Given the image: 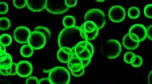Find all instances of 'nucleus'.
Here are the masks:
<instances>
[{
  "label": "nucleus",
  "instance_id": "nucleus-35",
  "mask_svg": "<svg viewBox=\"0 0 152 84\" xmlns=\"http://www.w3.org/2000/svg\"><path fill=\"white\" fill-rule=\"evenodd\" d=\"M84 71H85V68H83L81 69L80 71H75V72H71V74H72L75 77H80L84 74Z\"/></svg>",
  "mask_w": 152,
  "mask_h": 84
},
{
  "label": "nucleus",
  "instance_id": "nucleus-26",
  "mask_svg": "<svg viewBox=\"0 0 152 84\" xmlns=\"http://www.w3.org/2000/svg\"><path fill=\"white\" fill-rule=\"evenodd\" d=\"M34 31L41 32L42 34L45 35V37H47V39H50V32L49 29L44 26H37L34 28Z\"/></svg>",
  "mask_w": 152,
  "mask_h": 84
},
{
  "label": "nucleus",
  "instance_id": "nucleus-32",
  "mask_svg": "<svg viewBox=\"0 0 152 84\" xmlns=\"http://www.w3.org/2000/svg\"><path fill=\"white\" fill-rule=\"evenodd\" d=\"M8 12V4L5 2L0 3V14H5Z\"/></svg>",
  "mask_w": 152,
  "mask_h": 84
},
{
  "label": "nucleus",
  "instance_id": "nucleus-18",
  "mask_svg": "<svg viewBox=\"0 0 152 84\" xmlns=\"http://www.w3.org/2000/svg\"><path fill=\"white\" fill-rule=\"evenodd\" d=\"M81 28L83 29L86 33H91L94 32V30H96L98 29L97 26L93 22V21H85L83 25L81 26Z\"/></svg>",
  "mask_w": 152,
  "mask_h": 84
},
{
  "label": "nucleus",
  "instance_id": "nucleus-24",
  "mask_svg": "<svg viewBox=\"0 0 152 84\" xmlns=\"http://www.w3.org/2000/svg\"><path fill=\"white\" fill-rule=\"evenodd\" d=\"M87 41H83L79 42V44H77V45L75 48V55H78L80 53H82L83 50H85L87 48Z\"/></svg>",
  "mask_w": 152,
  "mask_h": 84
},
{
  "label": "nucleus",
  "instance_id": "nucleus-43",
  "mask_svg": "<svg viewBox=\"0 0 152 84\" xmlns=\"http://www.w3.org/2000/svg\"><path fill=\"white\" fill-rule=\"evenodd\" d=\"M50 71H51V69H50V70H46L45 68H43V71H44V72H46V73H50Z\"/></svg>",
  "mask_w": 152,
  "mask_h": 84
},
{
  "label": "nucleus",
  "instance_id": "nucleus-36",
  "mask_svg": "<svg viewBox=\"0 0 152 84\" xmlns=\"http://www.w3.org/2000/svg\"><path fill=\"white\" fill-rule=\"evenodd\" d=\"M87 49H88V50H89L90 52H91V53L92 55L94 56V46H93V45H92L91 43H90L89 41L87 42Z\"/></svg>",
  "mask_w": 152,
  "mask_h": 84
},
{
  "label": "nucleus",
  "instance_id": "nucleus-31",
  "mask_svg": "<svg viewBox=\"0 0 152 84\" xmlns=\"http://www.w3.org/2000/svg\"><path fill=\"white\" fill-rule=\"evenodd\" d=\"M83 68V66L82 64H73V65L68 66V69L70 72H75V71H80L81 69Z\"/></svg>",
  "mask_w": 152,
  "mask_h": 84
},
{
  "label": "nucleus",
  "instance_id": "nucleus-8",
  "mask_svg": "<svg viewBox=\"0 0 152 84\" xmlns=\"http://www.w3.org/2000/svg\"><path fill=\"white\" fill-rule=\"evenodd\" d=\"M31 32L27 27L18 26L14 31V38L19 44H25L28 42Z\"/></svg>",
  "mask_w": 152,
  "mask_h": 84
},
{
  "label": "nucleus",
  "instance_id": "nucleus-7",
  "mask_svg": "<svg viewBox=\"0 0 152 84\" xmlns=\"http://www.w3.org/2000/svg\"><path fill=\"white\" fill-rule=\"evenodd\" d=\"M109 19L113 22H121L125 19L126 17V11L125 9L121 6H114L110 8L108 12Z\"/></svg>",
  "mask_w": 152,
  "mask_h": 84
},
{
  "label": "nucleus",
  "instance_id": "nucleus-27",
  "mask_svg": "<svg viewBox=\"0 0 152 84\" xmlns=\"http://www.w3.org/2000/svg\"><path fill=\"white\" fill-rule=\"evenodd\" d=\"M142 64V58L140 56L135 55L134 61L132 62L131 66H132L133 68H139V67H141Z\"/></svg>",
  "mask_w": 152,
  "mask_h": 84
},
{
  "label": "nucleus",
  "instance_id": "nucleus-6",
  "mask_svg": "<svg viewBox=\"0 0 152 84\" xmlns=\"http://www.w3.org/2000/svg\"><path fill=\"white\" fill-rule=\"evenodd\" d=\"M122 52V45L117 40H109L107 42V56L109 59H116Z\"/></svg>",
  "mask_w": 152,
  "mask_h": 84
},
{
  "label": "nucleus",
  "instance_id": "nucleus-2",
  "mask_svg": "<svg viewBox=\"0 0 152 84\" xmlns=\"http://www.w3.org/2000/svg\"><path fill=\"white\" fill-rule=\"evenodd\" d=\"M48 79L52 84H69L71 81V75L68 69L63 67H55L51 69Z\"/></svg>",
  "mask_w": 152,
  "mask_h": 84
},
{
  "label": "nucleus",
  "instance_id": "nucleus-29",
  "mask_svg": "<svg viewBox=\"0 0 152 84\" xmlns=\"http://www.w3.org/2000/svg\"><path fill=\"white\" fill-rule=\"evenodd\" d=\"M14 6L18 9H23L26 6V0H14Z\"/></svg>",
  "mask_w": 152,
  "mask_h": 84
},
{
  "label": "nucleus",
  "instance_id": "nucleus-30",
  "mask_svg": "<svg viewBox=\"0 0 152 84\" xmlns=\"http://www.w3.org/2000/svg\"><path fill=\"white\" fill-rule=\"evenodd\" d=\"M144 15L148 19H152V4H148L144 7Z\"/></svg>",
  "mask_w": 152,
  "mask_h": 84
},
{
  "label": "nucleus",
  "instance_id": "nucleus-34",
  "mask_svg": "<svg viewBox=\"0 0 152 84\" xmlns=\"http://www.w3.org/2000/svg\"><path fill=\"white\" fill-rule=\"evenodd\" d=\"M78 1L77 0H66V4L69 8L73 7L77 4Z\"/></svg>",
  "mask_w": 152,
  "mask_h": 84
},
{
  "label": "nucleus",
  "instance_id": "nucleus-39",
  "mask_svg": "<svg viewBox=\"0 0 152 84\" xmlns=\"http://www.w3.org/2000/svg\"><path fill=\"white\" fill-rule=\"evenodd\" d=\"M91 60H86V61H82V64L83 66V68H86L87 66L89 65L90 63H91Z\"/></svg>",
  "mask_w": 152,
  "mask_h": 84
},
{
  "label": "nucleus",
  "instance_id": "nucleus-17",
  "mask_svg": "<svg viewBox=\"0 0 152 84\" xmlns=\"http://www.w3.org/2000/svg\"><path fill=\"white\" fill-rule=\"evenodd\" d=\"M76 20L73 16H65L63 19V25L65 28H71L75 26Z\"/></svg>",
  "mask_w": 152,
  "mask_h": 84
},
{
  "label": "nucleus",
  "instance_id": "nucleus-41",
  "mask_svg": "<svg viewBox=\"0 0 152 84\" xmlns=\"http://www.w3.org/2000/svg\"><path fill=\"white\" fill-rule=\"evenodd\" d=\"M147 79H148V84H152V71L148 75Z\"/></svg>",
  "mask_w": 152,
  "mask_h": 84
},
{
  "label": "nucleus",
  "instance_id": "nucleus-37",
  "mask_svg": "<svg viewBox=\"0 0 152 84\" xmlns=\"http://www.w3.org/2000/svg\"><path fill=\"white\" fill-rule=\"evenodd\" d=\"M39 84H52V83H51V82L50 81V79H48V78H43V79H40Z\"/></svg>",
  "mask_w": 152,
  "mask_h": 84
},
{
  "label": "nucleus",
  "instance_id": "nucleus-11",
  "mask_svg": "<svg viewBox=\"0 0 152 84\" xmlns=\"http://www.w3.org/2000/svg\"><path fill=\"white\" fill-rule=\"evenodd\" d=\"M73 55H75V48L71 49L68 48H61L57 52V58L61 63H68L70 59Z\"/></svg>",
  "mask_w": 152,
  "mask_h": 84
},
{
  "label": "nucleus",
  "instance_id": "nucleus-14",
  "mask_svg": "<svg viewBox=\"0 0 152 84\" xmlns=\"http://www.w3.org/2000/svg\"><path fill=\"white\" fill-rule=\"evenodd\" d=\"M123 45L124 47L129 50L136 49L139 46V42H135L131 39L130 35L126 34L123 38Z\"/></svg>",
  "mask_w": 152,
  "mask_h": 84
},
{
  "label": "nucleus",
  "instance_id": "nucleus-3",
  "mask_svg": "<svg viewBox=\"0 0 152 84\" xmlns=\"http://www.w3.org/2000/svg\"><path fill=\"white\" fill-rule=\"evenodd\" d=\"M85 21H93L96 26L98 29H102L106 24L105 14L99 9H91L86 13L84 16Z\"/></svg>",
  "mask_w": 152,
  "mask_h": 84
},
{
  "label": "nucleus",
  "instance_id": "nucleus-12",
  "mask_svg": "<svg viewBox=\"0 0 152 84\" xmlns=\"http://www.w3.org/2000/svg\"><path fill=\"white\" fill-rule=\"evenodd\" d=\"M26 6L33 12H40L46 9L47 0H26Z\"/></svg>",
  "mask_w": 152,
  "mask_h": 84
},
{
  "label": "nucleus",
  "instance_id": "nucleus-1",
  "mask_svg": "<svg viewBox=\"0 0 152 84\" xmlns=\"http://www.w3.org/2000/svg\"><path fill=\"white\" fill-rule=\"evenodd\" d=\"M85 41L83 34L81 31V27L75 26L71 28H65L60 32L58 37L59 48H68L73 49L79 42Z\"/></svg>",
  "mask_w": 152,
  "mask_h": 84
},
{
  "label": "nucleus",
  "instance_id": "nucleus-33",
  "mask_svg": "<svg viewBox=\"0 0 152 84\" xmlns=\"http://www.w3.org/2000/svg\"><path fill=\"white\" fill-rule=\"evenodd\" d=\"M39 79L35 76L28 77L26 80V84H39Z\"/></svg>",
  "mask_w": 152,
  "mask_h": 84
},
{
  "label": "nucleus",
  "instance_id": "nucleus-15",
  "mask_svg": "<svg viewBox=\"0 0 152 84\" xmlns=\"http://www.w3.org/2000/svg\"><path fill=\"white\" fill-rule=\"evenodd\" d=\"M0 73L2 75H4V76L15 75H17V63H13L11 68L8 69L0 68Z\"/></svg>",
  "mask_w": 152,
  "mask_h": 84
},
{
  "label": "nucleus",
  "instance_id": "nucleus-19",
  "mask_svg": "<svg viewBox=\"0 0 152 84\" xmlns=\"http://www.w3.org/2000/svg\"><path fill=\"white\" fill-rule=\"evenodd\" d=\"M81 31L82 33H83V34L85 41H93V40H94L96 37H98L99 29H96V30H94V32H91V33H86V32L84 31L83 29L81 28Z\"/></svg>",
  "mask_w": 152,
  "mask_h": 84
},
{
  "label": "nucleus",
  "instance_id": "nucleus-25",
  "mask_svg": "<svg viewBox=\"0 0 152 84\" xmlns=\"http://www.w3.org/2000/svg\"><path fill=\"white\" fill-rule=\"evenodd\" d=\"M134 58H135V54L134 53H133L132 52H127V53H125L123 60L126 63L131 64L132 62L134 61Z\"/></svg>",
  "mask_w": 152,
  "mask_h": 84
},
{
  "label": "nucleus",
  "instance_id": "nucleus-10",
  "mask_svg": "<svg viewBox=\"0 0 152 84\" xmlns=\"http://www.w3.org/2000/svg\"><path fill=\"white\" fill-rule=\"evenodd\" d=\"M130 34L136 35L139 37V42L143 41L147 37V29L141 24H135L133 25L129 29Z\"/></svg>",
  "mask_w": 152,
  "mask_h": 84
},
{
  "label": "nucleus",
  "instance_id": "nucleus-5",
  "mask_svg": "<svg viewBox=\"0 0 152 84\" xmlns=\"http://www.w3.org/2000/svg\"><path fill=\"white\" fill-rule=\"evenodd\" d=\"M28 45L31 46L34 49L39 50L44 47L47 43V37L41 32L33 31L30 35L28 39Z\"/></svg>",
  "mask_w": 152,
  "mask_h": 84
},
{
  "label": "nucleus",
  "instance_id": "nucleus-38",
  "mask_svg": "<svg viewBox=\"0 0 152 84\" xmlns=\"http://www.w3.org/2000/svg\"><path fill=\"white\" fill-rule=\"evenodd\" d=\"M147 38L152 41V25L147 28Z\"/></svg>",
  "mask_w": 152,
  "mask_h": 84
},
{
  "label": "nucleus",
  "instance_id": "nucleus-20",
  "mask_svg": "<svg viewBox=\"0 0 152 84\" xmlns=\"http://www.w3.org/2000/svg\"><path fill=\"white\" fill-rule=\"evenodd\" d=\"M127 15L131 19H139V16H140V10L136 6L130 7L128 9V11H127Z\"/></svg>",
  "mask_w": 152,
  "mask_h": 84
},
{
  "label": "nucleus",
  "instance_id": "nucleus-28",
  "mask_svg": "<svg viewBox=\"0 0 152 84\" xmlns=\"http://www.w3.org/2000/svg\"><path fill=\"white\" fill-rule=\"evenodd\" d=\"M67 64H68V66L73 65V64H82V60H80L76 55H73L70 59Z\"/></svg>",
  "mask_w": 152,
  "mask_h": 84
},
{
  "label": "nucleus",
  "instance_id": "nucleus-44",
  "mask_svg": "<svg viewBox=\"0 0 152 84\" xmlns=\"http://www.w3.org/2000/svg\"><path fill=\"white\" fill-rule=\"evenodd\" d=\"M97 2H99V3H103V2H104V0H102V1H100V0H98Z\"/></svg>",
  "mask_w": 152,
  "mask_h": 84
},
{
  "label": "nucleus",
  "instance_id": "nucleus-13",
  "mask_svg": "<svg viewBox=\"0 0 152 84\" xmlns=\"http://www.w3.org/2000/svg\"><path fill=\"white\" fill-rule=\"evenodd\" d=\"M12 63H13V61H12V56L11 54L6 53L4 55L0 56V68H10Z\"/></svg>",
  "mask_w": 152,
  "mask_h": 84
},
{
  "label": "nucleus",
  "instance_id": "nucleus-22",
  "mask_svg": "<svg viewBox=\"0 0 152 84\" xmlns=\"http://www.w3.org/2000/svg\"><path fill=\"white\" fill-rule=\"evenodd\" d=\"M11 21L7 18H1L0 19V29L1 30H7L11 27Z\"/></svg>",
  "mask_w": 152,
  "mask_h": 84
},
{
  "label": "nucleus",
  "instance_id": "nucleus-4",
  "mask_svg": "<svg viewBox=\"0 0 152 84\" xmlns=\"http://www.w3.org/2000/svg\"><path fill=\"white\" fill-rule=\"evenodd\" d=\"M46 10L54 14H63L69 10L66 0H47Z\"/></svg>",
  "mask_w": 152,
  "mask_h": 84
},
{
  "label": "nucleus",
  "instance_id": "nucleus-9",
  "mask_svg": "<svg viewBox=\"0 0 152 84\" xmlns=\"http://www.w3.org/2000/svg\"><path fill=\"white\" fill-rule=\"evenodd\" d=\"M33 72V66L29 61H22L17 63V75L22 78L30 77Z\"/></svg>",
  "mask_w": 152,
  "mask_h": 84
},
{
  "label": "nucleus",
  "instance_id": "nucleus-40",
  "mask_svg": "<svg viewBox=\"0 0 152 84\" xmlns=\"http://www.w3.org/2000/svg\"><path fill=\"white\" fill-rule=\"evenodd\" d=\"M129 35H130V37H131V38L132 40H133V41H134L135 42H139V37H137L136 35H134V34H130V33H129ZM139 43H140V42H139Z\"/></svg>",
  "mask_w": 152,
  "mask_h": 84
},
{
  "label": "nucleus",
  "instance_id": "nucleus-23",
  "mask_svg": "<svg viewBox=\"0 0 152 84\" xmlns=\"http://www.w3.org/2000/svg\"><path fill=\"white\" fill-rule=\"evenodd\" d=\"M78 57L82 60V61H86V60H91V57L93 56L91 52H90L89 50L86 48L85 50H83L82 53H80L78 55H76Z\"/></svg>",
  "mask_w": 152,
  "mask_h": 84
},
{
  "label": "nucleus",
  "instance_id": "nucleus-42",
  "mask_svg": "<svg viewBox=\"0 0 152 84\" xmlns=\"http://www.w3.org/2000/svg\"><path fill=\"white\" fill-rule=\"evenodd\" d=\"M6 53V47L3 46V45H1V50H0V56L4 55Z\"/></svg>",
  "mask_w": 152,
  "mask_h": 84
},
{
  "label": "nucleus",
  "instance_id": "nucleus-21",
  "mask_svg": "<svg viewBox=\"0 0 152 84\" xmlns=\"http://www.w3.org/2000/svg\"><path fill=\"white\" fill-rule=\"evenodd\" d=\"M0 43L1 45H3L4 47H7L10 46L12 43V37L11 35L9 34H2L0 37Z\"/></svg>",
  "mask_w": 152,
  "mask_h": 84
},
{
  "label": "nucleus",
  "instance_id": "nucleus-16",
  "mask_svg": "<svg viewBox=\"0 0 152 84\" xmlns=\"http://www.w3.org/2000/svg\"><path fill=\"white\" fill-rule=\"evenodd\" d=\"M20 53L23 57L29 58L33 55L34 48L31 46H30L29 45H24L20 48Z\"/></svg>",
  "mask_w": 152,
  "mask_h": 84
}]
</instances>
